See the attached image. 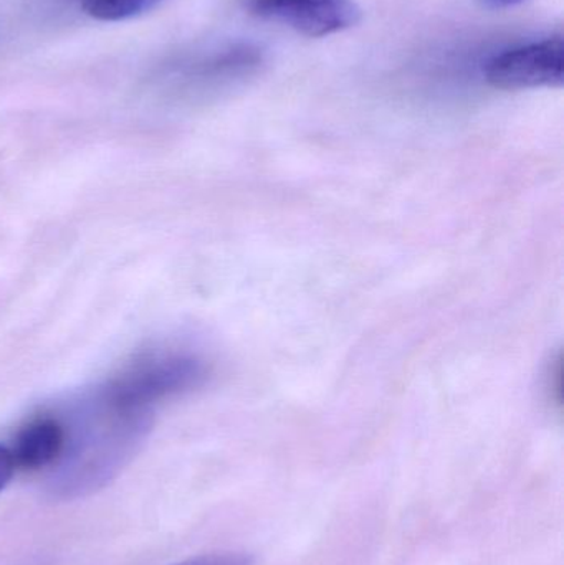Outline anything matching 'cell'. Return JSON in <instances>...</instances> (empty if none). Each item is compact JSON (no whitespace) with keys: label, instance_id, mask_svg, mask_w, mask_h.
Listing matches in <instances>:
<instances>
[{"label":"cell","instance_id":"277c9868","mask_svg":"<svg viewBox=\"0 0 564 565\" xmlns=\"http://www.w3.org/2000/svg\"><path fill=\"white\" fill-rule=\"evenodd\" d=\"M245 9L311 39L351 29L363 15L354 0H245Z\"/></svg>","mask_w":564,"mask_h":565},{"label":"cell","instance_id":"7a4b0ae2","mask_svg":"<svg viewBox=\"0 0 564 565\" xmlns=\"http://www.w3.org/2000/svg\"><path fill=\"white\" fill-rule=\"evenodd\" d=\"M202 374V365L188 355L151 352L126 365L102 391L126 411L151 414L152 405L188 391L198 384Z\"/></svg>","mask_w":564,"mask_h":565},{"label":"cell","instance_id":"ba28073f","mask_svg":"<svg viewBox=\"0 0 564 565\" xmlns=\"http://www.w3.org/2000/svg\"><path fill=\"white\" fill-rule=\"evenodd\" d=\"M13 471H15V463H13L12 454L10 448L0 445V491L10 483L12 480Z\"/></svg>","mask_w":564,"mask_h":565},{"label":"cell","instance_id":"6da1fadb","mask_svg":"<svg viewBox=\"0 0 564 565\" xmlns=\"http://www.w3.org/2000/svg\"><path fill=\"white\" fill-rule=\"evenodd\" d=\"M66 430L65 450L53 467L50 490L62 498L82 497L102 488L131 457L149 427L151 414L126 411L102 388L82 402Z\"/></svg>","mask_w":564,"mask_h":565},{"label":"cell","instance_id":"52a82bcc","mask_svg":"<svg viewBox=\"0 0 564 565\" xmlns=\"http://www.w3.org/2000/svg\"><path fill=\"white\" fill-rule=\"evenodd\" d=\"M174 565H254V559L244 553H214L192 557Z\"/></svg>","mask_w":564,"mask_h":565},{"label":"cell","instance_id":"5b68a950","mask_svg":"<svg viewBox=\"0 0 564 565\" xmlns=\"http://www.w3.org/2000/svg\"><path fill=\"white\" fill-rule=\"evenodd\" d=\"M66 430L62 418L42 415L20 428L10 448L15 468L36 471L53 468L65 450Z\"/></svg>","mask_w":564,"mask_h":565},{"label":"cell","instance_id":"8992f818","mask_svg":"<svg viewBox=\"0 0 564 565\" xmlns=\"http://www.w3.org/2000/svg\"><path fill=\"white\" fill-rule=\"evenodd\" d=\"M162 0H83V10L103 22H118L155 9Z\"/></svg>","mask_w":564,"mask_h":565},{"label":"cell","instance_id":"9c48e42d","mask_svg":"<svg viewBox=\"0 0 564 565\" xmlns=\"http://www.w3.org/2000/svg\"><path fill=\"white\" fill-rule=\"evenodd\" d=\"M486 2H489L490 6L496 7H510L517 6V3L523 2V0H486Z\"/></svg>","mask_w":564,"mask_h":565},{"label":"cell","instance_id":"3957f363","mask_svg":"<svg viewBox=\"0 0 564 565\" xmlns=\"http://www.w3.org/2000/svg\"><path fill=\"white\" fill-rule=\"evenodd\" d=\"M489 85L499 89H530L562 86L564 79L563 36H550L503 50L483 70Z\"/></svg>","mask_w":564,"mask_h":565}]
</instances>
